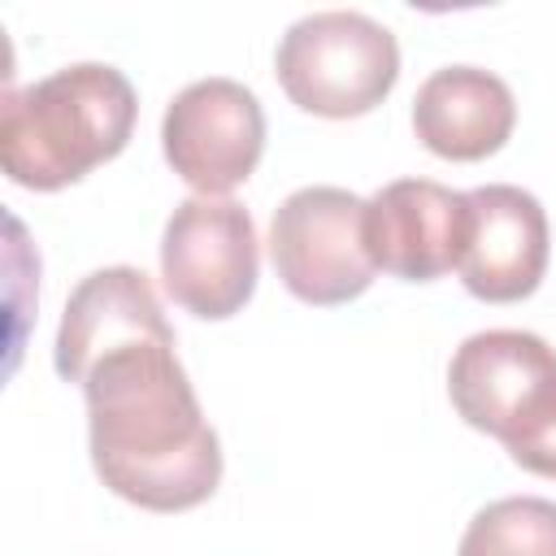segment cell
Returning <instances> with one entry per match:
<instances>
[{
  "instance_id": "obj_4",
  "label": "cell",
  "mask_w": 556,
  "mask_h": 556,
  "mask_svg": "<svg viewBox=\"0 0 556 556\" xmlns=\"http://www.w3.org/2000/svg\"><path fill=\"white\" fill-rule=\"evenodd\" d=\"M274 70L291 104L317 117H361L400 78L395 35L356 9H321L287 26Z\"/></svg>"
},
{
  "instance_id": "obj_12",
  "label": "cell",
  "mask_w": 556,
  "mask_h": 556,
  "mask_svg": "<svg viewBox=\"0 0 556 556\" xmlns=\"http://www.w3.org/2000/svg\"><path fill=\"white\" fill-rule=\"evenodd\" d=\"M456 556H556V500L508 495L478 508Z\"/></svg>"
},
{
  "instance_id": "obj_9",
  "label": "cell",
  "mask_w": 556,
  "mask_h": 556,
  "mask_svg": "<svg viewBox=\"0 0 556 556\" xmlns=\"http://www.w3.org/2000/svg\"><path fill=\"white\" fill-rule=\"evenodd\" d=\"M469 235V195L434 178H395L365 208V243L378 269L404 282H430L460 265Z\"/></svg>"
},
{
  "instance_id": "obj_2",
  "label": "cell",
  "mask_w": 556,
  "mask_h": 556,
  "mask_svg": "<svg viewBox=\"0 0 556 556\" xmlns=\"http://www.w3.org/2000/svg\"><path fill=\"white\" fill-rule=\"evenodd\" d=\"M135 113V87L117 65H61L4 96L0 165L17 187L61 191L130 143Z\"/></svg>"
},
{
  "instance_id": "obj_10",
  "label": "cell",
  "mask_w": 556,
  "mask_h": 556,
  "mask_svg": "<svg viewBox=\"0 0 556 556\" xmlns=\"http://www.w3.org/2000/svg\"><path fill=\"white\" fill-rule=\"evenodd\" d=\"M165 330L169 321L161 313L152 278L135 265H109V269L87 274L70 291L61 326H56L52 365L65 382H83V374L113 348L143 339V334H165Z\"/></svg>"
},
{
  "instance_id": "obj_7",
  "label": "cell",
  "mask_w": 556,
  "mask_h": 556,
  "mask_svg": "<svg viewBox=\"0 0 556 556\" xmlns=\"http://www.w3.org/2000/svg\"><path fill=\"white\" fill-rule=\"evenodd\" d=\"M161 148L187 187L200 195H226L261 165L265 109L235 78H195L169 100Z\"/></svg>"
},
{
  "instance_id": "obj_8",
  "label": "cell",
  "mask_w": 556,
  "mask_h": 556,
  "mask_svg": "<svg viewBox=\"0 0 556 556\" xmlns=\"http://www.w3.org/2000/svg\"><path fill=\"white\" fill-rule=\"evenodd\" d=\"M469 195V235L460 252V282L486 304H513L539 291L552 235L543 204L513 182H486Z\"/></svg>"
},
{
  "instance_id": "obj_3",
  "label": "cell",
  "mask_w": 556,
  "mask_h": 556,
  "mask_svg": "<svg viewBox=\"0 0 556 556\" xmlns=\"http://www.w3.org/2000/svg\"><path fill=\"white\" fill-rule=\"evenodd\" d=\"M452 408L508 456L556 478V348L530 330H478L447 365Z\"/></svg>"
},
{
  "instance_id": "obj_5",
  "label": "cell",
  "mask_w": 556,
  "mask_h": 556,
  "mask_svg": "<svg viewBox=\"0 0 556 556\" xmlns=\"http://www.w3.org/2000/svg\"><path fill=\"white\" fill-rule=\"evenodd\" d=\"M365 208L348 187H300L269 222V261L282 287L317 308L348 304L369 291L378 265L365 243Z\"/></svg>"
},
{
  "instance_id": "obj_1",
  "label": "cell",
  "mask_w": 556,
  "mask_h": 556,
  "mask_svg": "<svg viewBox=\"0 0 556 556\" xmlns=\"http://www.w3.org/2000/svg\"><path fill=\"white\" fill-rule=\"evenodd\" d=\"M78 387L91 465L113 495L148 513H182L217 491L222 443L174 352V330L113 348Z\"/></svg>"
},
{
  "instance_id": "obj_6",
  "label": "cell",
  "mask_w": 556,
  "mask_h": 556,
  "mask_svg": "<svg viewBox=\"0 0 556 556\" xmlns=\"http://www.w3.org/2000/svg\"><path fill=\"white\" fill-rule=\"evenodd\" d=\"M261 274L252 213L226 195L182 200L161 235V278L174 304L204 321L235 317Z\"/></svg>"
},
{
  "instance_id": "obj_11",
  "label": "cell",
  "mask_w": 556,
  "mask_h": 556,
  "mask_svg": "<svg viewBox=\"0 0 556 556\" xmlns=\"http://www.w3.org/2000/svg\"><path fill=\"white\" fill-rule=\"evenodd\" d=\"M513 126L508 83L478 65H443L413 96V130L443 161H482L508 143Z\"/></svg>"
}]
</instances>
